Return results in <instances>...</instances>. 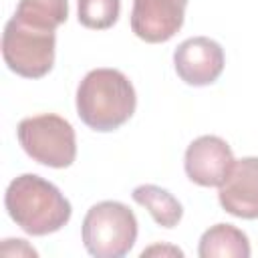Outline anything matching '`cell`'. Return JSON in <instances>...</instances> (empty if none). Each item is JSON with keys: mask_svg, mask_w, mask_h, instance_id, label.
Here are the masks:
<instances>
[{"mask_svg": "<svg viewBox=\"0 0 258 258\" xmlns=\"http://www.w3.org/2000/svg\"><path fill=\"white\" fill-rule=\"evenodd\" d=\"M62 22L34 6L16 4L2 32V56L8 69L26 79L44 77L54 64L56 34Z\"/></svg>", "mask_w": 258, "mask_h": 258, "instance_id": "1", "label": "cell"}, {"mask_svg": "<svg viewBox=\"0 0 258 258\" xmlns=\"http://www.w3.org/2000/svg\"><path fill=\"white\" fill-rule=\"evenodd\" d=\"M131 81L117 69H93L77 87V115L95 131H115L135 113Z\"/></svg>", "mask_w": 258, "mask_h": 258, "instance_id": "2", "label": "cell"}, {"mask_svg": "<svg viewBox=\"0 0 258 258\" xmlns=\"http://www.w3.org/2000/svg\"><path fill=\"white\" fill-rule=\"evenodd\" d=\"M4 206L12 222L30 236L58 232L73 212L60 189L36 173L14 177L6 187Z\"/></svg>", "mask_w": 258, "mask_h": 258, "instance_id": "3", "label": "cell"}, {"mask_svg": "<svg viewBox=\"0 0 258 258\" xmlns=\"http://www.w3.org/2000/svg\"><path fill=\"white\" fill-rule=\"evenodd\" d=\"M83 244L95 258H121L137 240V218L121 202L105 200L89 208L83 220Z\"/></svg>", "mask_w": 258, "mask_h": 258, "instance_id": "4", "label": "cell"}, {"mask_svg": "<svg viewBox=\"0 0 258 258\" xmlns=\"http://www.w3.org/2000/svg\"><path fill=\"white\" fill-rule=\"evenodd\" d=\"M18 143L36 163L62 169L69 167L77 157V141L73 125L54 115H34L18 123Z\"/></svg>", "mask_w": 258, "mask_h": 258, "instance_id": "5", "label": "cell"}, {"mask_svg": "<svg viewBox=\"0 0 258 258\" xmlns=\"http://www.w3.org/2000/svg\"><path fill=\"white\" fill-rule=\"evenodd\" d=\"M230 145L218 135H202L185 149V173L202 187H220L234 165Z\"/></svg>", "mask_w": 258, "mask_h": 258, "instance_id": "6", "label": "cell"}, {"mask_svg": "<svg viewBox=\"0 0 258 258\" xmlns=\"http://www.w3.org/2000/svg\"><path fill=\"white\" fill-rule=\"evenodd\" d=\"M173 67L177 77L191 87H206L218 81L224 71V50L208 36H194L183 40L173 52Z\"/></svg>", "mask_w": 258, "mask_h": 258, "instance_id": "7", "label": "cell"}, {"mask_svg": "<svg viewBox=\"0 0 258 258\" xmlns=\"http://www.w3.org/2000/svg\"><path fill=\"white\" fill-rule=\"evenodd\" d=\"M185 6L187 0H133L131 30L145 42H165L183 26Z\"/></svg>", "mask_w": 258, "mask_h": 258, "instance_id": "8", "label": "cell"}, {"mask_svg": "<svg viewBox=\"0 0 258 258\" xmlns=\"http://www.w3.org/2000/svg\"><path fill=\"white\" fill-rule=\"evenodd\" d=\"M220 206L242 220L258 218V157L234 161L230 173L218 187Z\"/></svg>", "mask_w": 258, "mask_h": 258, "instance_id": "9", "label": "cell"}, {"mask_svg": "<svg viewBox=\"0 0 258 258\" xmlns=\"http://www.w3.org/2000/svg\"><path fill=\"white\" fill-rule=\"evenodd\" d=\"M252 254L248 236L232 224H216L208 228L198 246L200 258H248Z\"/></svg>", "mask_w": 258, "mask_h": 258, "instance_id": "10", "label": "cell"}, {"mask_svg": "<svg viewBox=\"0 0 258 258\" xmlns=\"http://www.w3.org/2000/svg\"><path fill=\"white\" fill-rule=\"evenodd\" d=\"M131 198L135 204L143 206L151 214L155 224H159L163 228L177 226L183 216V208L177 202V198H173L167 189H163L159 185H151V183L137 185L131 191Z\"/></svg>", "mask_w": 258, "mask_h": 258, "instance_id": "11", "label": "cell"}, {"mask_svg": "<svg viewBox=\"0 0 258 258\" xmlns=\"http://www.w3.org/2000/svg\"><path fill=\"white\" fill-rule=\"evenodd\" d=\"M79 22L85 28H111L121 12V0H77Z\"/></svg>", "mask_w": 258, "mask_h": 258, "instance_id": "12", "label": "cell"}, {"mask_svg": "<svg viewBox=\"0 0 258 258\" xmlns=\"http://www.w3.org/2000/svg\"><path fill=\"white\" fill-rule=\"evenodd\" d=\"M165 252H171V254H177V256L183 254V252L177 250V248H161V246H153V248H149V250H143L141 256H149V254H165Z\"/></svg>", "mask_w": 258, "mask_h": 258, "instance_id": "13", "label": "cell"}]
</instances>
